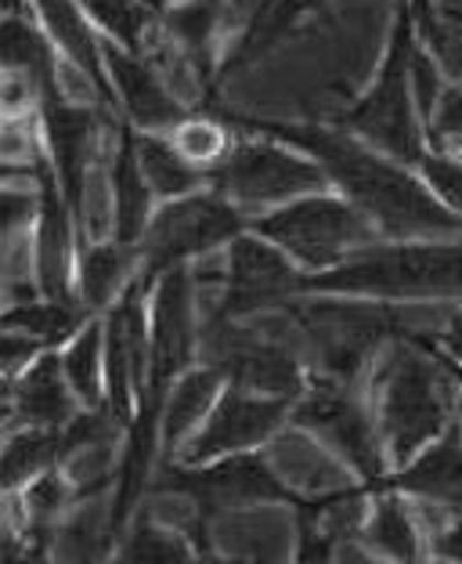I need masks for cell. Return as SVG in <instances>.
Returning <instances> with one entry per match:
<instances>
[{"label": "cell", "mask_w": 462, "mask_h": 564, "mask_svg": "<svg viewBox=\"0 0 462 564\" xmlns=\"http://www.w3.org/2000/svg\"><path fill=\"white\" fill-rule=\"evenodd\" d=\"M253 134L278 138L322 163L332 192L351 199L383 239H462V217L452 214L422 182L416 166L397 163L340 127L239 120Z\"/></svg>", "instance_id": "1"}, {"label": "cell", "mask_w": 462, "mask_h": 564, "mask_svg": "<svg viewBox=\"0 0 462 564\" xmlns=\"http://www.w3.org/2000/svg\"><path fill=\"white\" fill-rule=\"evenodd\" d=\"M304 293L376 301L462 297V239H380L329 272L307 275Z\"/></svg>", "instance_id": "2"}, {"label": "cell", "mask_w": 462, "mask_h": 564, "mask_svg": "<svg viewBox=\"0 0 462 564\" xmlns=\"http://www.w3.org/2000/svg\"><path fill=\"white\" fill-rule=\"evenodd\" d=\"M455 380L441 355L416 340H397L380 373V431L394 467H405L452 423Z\"/></svg>", "instance_id": "3"}, {"label": "cell", "mask_w": 462, "mask_h": 564, "mask_svg": "<svg viewBox=\"0 0 462 564\" xmlns=\"http://www.w3.org/2000/svg\"><path fill=\"white\" fill-rule=\"evenodd\" d=\"M419 44V30H416V15L413 4L402 0L391 30V44L387 55H383V69L372 80V87L346 109L343 117V131H351L354 138L369 141L372 149L387 152L397 163L416 166L422 156L430 152V134L427 123L419 117L416 106V87H413V55Z\"/></svg>", "instance_id": "4"}, {"label": "cell", "mask_w": 462, "mask_h": 564, "mask_svg": "<svg viewBox=\"0 0 462 564\" xmlns=\"http://www.w3.org/2000/svg\"><path fill=\"white\" fill-rule=\"evenodd\" d=\"M250 228L256 236L272 239L278 250H286L307 275L329 272V268L343 264L351 253L383 239L376 225L351 199H343L332 188L315 192V196H300L267 214H256Z\"/></svg>", "instance_id": "5"}, {"label": "cell", "mask_w": 462, "mask_h": 564, "mask_svg": "<svg viewBox=\"0 0 462 564\" xmlns=\"http://www.w3.org/2000/svg\"><path fill=\"white\" fill-rule=\"evenodd\" d=\"M207 185L235 203L246 217L332 188L322 163L267 134L261 141H235L228 156L207 171Z\"/></svg>", "instance_id": "6"}, {"label": "cell", "mask_w": 462, "mask_h": 564, "mask_svg": "<svg viewBox=\"0 0 462 564\" xmlns=\"http://www.w3.org/2000/svg\"><path fill=\"white\" fill-rule=\"evenodd\" d=\"M246 228L250 217L210 185L182 199H163V207H156V214H152L148 232L138 247V279L152 290L166 272L202 261L207 253L228 247Z\"/></svg>", "instance_id": "7"}, {"label": "cell", "mask_w": 462, "mask_h": 564, "mask_svg": "<svg viewBox=\"0 0 462 564\" xmlns=\"http://www.w3.org/2000/svg\"><path fill=\"white\" fill-rule=\"evenodd\" d=\"M289 420L337 448L346 464L358 470L365 496L376 492L383 478L391 474L387 470L391 456H387V442H383L380 423L372 420V413L351 391L346 380H337L329 373L318 380H307V391L293 402Z\"/></svg>", "instance_id": "8"}, {"label": "cell", "mask_w": 462, "mask_h": 564, "mask_svg": "<svg viewBox=\"0 0 462 564\" xmlns=\"http://www.w3.org/2000/svg\"><path fill=\"white\" fill-rule=\"evenodd\" d=\"M202 362L213 366L228 383L256 394H278V399L297 402L307 391V377L300 358L289 344L264 337L261 329L242 326L239 318L210 315L199 337Z\"/></svg>", "instance_id": "9"}, {"label": "cell", "mask_w": 462, "mask_h": 564, "mask_svg": "<svg viewBox=\"0 0 462 564\" xmlns=\"http://www.w3.org/2000/svg\"><path fill=\"white\" fill-rule=\"evenodd\" d=\"M163 481L177 489L185 499H191L199 518L217 514V510H239V507H256V503H293L304 507L307 499L297 496L286 481L278 478L264 456L250 453H231L210 464L185 467L166 459Z\"/></svg>", "instance_id": "10"}, {"label": "cell", "mask_w": 462, "mask_h": 564, "mask_svg": "<svg viewBox=\"0 0 462 564\" xmlns=\"http://www.w3.org/2000/svg\"><path fill=\"white\" fill-rule=\"evenodd\" d=\"M304 282L307 272L286 250L246 228L224 247V293L213 315L246 318L256 312H275L300 297Z\"/></svg>", "instance_id": "11"}, {"label": "cell", "mask_w": 462, "mask_h": 564, "mask_svg": "<svg viewBox=\"0 0 462 564\" xmlns=\"http://www.w3.org/2000/svg\"><path fill=\"white\" fill-rule=\"evenodd\" d=\"M293 416V399H278V394H256L246 388H224L210 416L199 423V431L177 448L170 464L199 467L210 459H221L231 453H250V448L264 445L272 434Z\"/></svg>", "instance_id": "12"}, {"label": "cell", "mask_w": 462, "mask_h": 564, "mask_svg": "<svg viewBox=\"0 0 462 564\" xmlns=\"http://www.w3.org/2000/svg\"><path fill=\"white\" fill-rule=\"evenodd\" d=\"M101 47H106V66H109V80L116 91V106L123 109V117L131 120L134 131L170 134L174 127L188 117L182 95L156 73L148 55H138V51H127L112 41H101Z\"/></svg>", "instance_id": "13"}, {"label": "cell", "mask_w": 462, "mask_h": 564, "mask_svg": "<svg viewBox=\"0 0 462 564\" xmlns=\"http://www.w3.org/2000/svg\"><path fill=\"white\" fill-rule=\"evenodd\" d=\"M36 182H41V214H36V282H41L44 297L51 301H73V221L76 214L69 207L66 192H62L55 166L44 160L36 166Z\"/></svg>", "instance_id": "14"}, {"label": "cell", "mask_w": 462, "mask_h": 564, "mask_svg": "<svg viewBox=\"0 0 462 564\" xmlns=\"http://www.w3.org/2000/svg\"><path fill=\"white\" fill-rule=\"evenodd\" d=\"M383 489L427 499L433 507L462 514V420L448 423L441 438H433L405 467L387 474L376 492Z\"/></svg>", "instance_id": "15"}, {"label": "cell", "mask_w": 462, "mask_h": 564, "mask_svg": "<svg viewBox=\"0 0 462 564\" xmlns=\"http://www.w3.org/2000/svg\"><path fill=\"white\" fill-rule=\"evenodd\" d=\"M30 4H33L36 22H41V30L51 36V44H55L76 66V73H80L84 80L116 109V91H112L109 66H106V47H101L98 25L84 11L80 0H30Z\"/></svg>", "instance_id": "16"}, {"label": "cell", "mask_w": 462, "mask_h": 564, "mask_svg": "<svg viewBox=\"0 0 462 564\" xmlns=\"http://www.w3.org/2000/svg\"><path fill=\"white\" fill-rule=\"evenodd\" d=\"M76 391L62 366V355L44 348L8 383V405L22 427H66L76 416Z\"/></svg>", "instance_id": "17"}, {"label": "cell", "mask_w": 462, "mask_h": 564, "mask_svg": "<svg viewBox=\"0 0 462 564\" xmlns=\"http://www.w3.org/2000/svg\"><path fill=\"white\" fill-rule=\"evenodd\" d=\"M152 199H156V192H152L145 171H141L134 127H123L120 149H116V163H112V239L116 242L141 247L152 214H156Z\"/></svg>", "instance_id": "18"}, {"label": "cell", "mask_w": 462, "mask_h": 564, "mask_svg": "<svg viewBox=\"0 0 462 564\" xmlns=\"http://www.w3.org/2000/svg\"><path fill=\"white\" fill-rule=\"evenodd\" d=\"M221 383L224 377L207 362L196 369H185V373L174 380V388L166 394V405H163V423H160L166 459H174L177 448H182L191 434L199 431V423L210 416V409L217 405V399H221V391H224Z\"/></svg>", "instance_id": "19"}, {"label": "cell", "mask_w": 462, "mask_h": 564, "mask_svg": "<svg viewBox=\"0 0 462 564\" xmlns=\"http://www.w3.org/2000/svg\"><path fill=\"white\" fill-rule=\"evenodd\" d=\"M138 247H123V242H95L91 250H84L80 264V301L91 312H101V307H112L123 297V290L138 279Z\"/></svg>", "instance_id": "20"}, {"label": "cell", "mask_w": 462, "mask_h": 564, "mask_svg": "<svg viewBox=\"0 0 462 564\" xmlns=\"http://www.w3.org/2000/svg\"><path fill=\"white\" fill-rule=\"evenodd\" d=\"M138 138V160L141 171H145L156 199H182L191 192L207 188V171L185 160L170 134H156V131H134Z\"/></svg>", "instance_id": "21"}, {"label": "cell", "mask_w": 462, "mask_h": 564, "mask_svg": "<svg viewBox=\"0 0 462 564\" xmlns=\"http://www.w3.org/2000/svg\"><path fill=\"white\" fill-rule=\"evenodd\" d=\"M365 540L372 550H380L391 561H419L422 540H419V524L413 518V510L405 507L402 492H372V510L362 524Z\"/></svg>", "instance_id": "22"}, {"label": "cell", "mask_w": 462, "mask_h": 564, "mask_svg": "<svg viewBox=\"0 0 462 564\" xmlns=\"http://www.w3.org/2000/svg\"><path fill=\"white\" fill-rule=\"evenodd\" d=\"M62 459H69L66 427H22L8 434L4 445V489L19 492L22 485L41 478Z\"/></svg>", "instance_id": "23"}, {"label": "cell", "mask_w": 462, "mask_h": 564, "mask_svg": "<svg viewBox=\"0 0 462 564\" xmlns=\"http://www.w3.org/2000/svg\"><path fill=\"white\" fill-rule=\"evenodd\" d=\"M76 399L87 409L106 405V323H87L62 355Z\"/></svg>", "instance_id": "24"}, {"label": "cell", "mask_w": 462, "mask_h": 564, "mask_svg": "<svg viewBox=\"0 0 462 564\" xmlns=\"http://www.w3.org/2000/svg\"><path fill=\"white\" fill-rule=\"evenodd\" d=\"M87 323H84V312L76 307L73 301H25V304H15L8 307L4 315V329H22L30 333L44 344V348H55L62 340H73L76 333H80Z\"/></svg>", "instance_id": "25"}, {"label": "cell", "mask_w": 462, "mask_h": 564, "mask_svg": "<svg viewBox=\"0 0 462 564\" xmlns=\"http://www.w3.org/2000/svg\"><path fill=\"white\" fill-rule=\"evenodd\" d=\"M80 4L112 44L145 55L148 30H152V22H156V15H148L138 0H80Z\"/></svg>", "instance_id": "26"}, {"label": "cell", "mask_w": 462, "mask_h": 564, "mask_svg": "<svg viewBox=\"0 0 462 564\" xmlns=\"http://www.w3.org/2000/svg\"><path fill=\"white\" fill-rule=\"evenodd\" d=\"M170 141L177 145L185 160H191L202 171H210V166L221 163L228 152H231V131L213 117H185L182 123L170 131Z\"/></svg>", "instance_id": "27"}, {"label": "cell", "mask_w": 462, "mask_h": 564, "mask_svg": "<svg viewBox=\"0 0 462 564\" xmlns=\"http://www.w3.org/2000/svg\"><path fill=\"white\" fill-rule=\"evenodd\" d=\"M120 557L123 561H191V543L182 540L177 532L163 529L156 521H141L134 524V532L127 535L123 546H120Z\"/></svg>", "instance_id": "28"}, {"label": "cell", "mask_w": 462, "mask_h": 564, "mask_svg": "<svg viewBox=\"0 0 462 564\" xmlns=\"http://www.w3.org/2000/svg\"><path fill=\"white\" fill-rule=\"evenodd\" d=\"M416 30H419V41L438 58V66L448 76L462 80V19H444L433 11L430 19L416 22Z\"/></svg>", "instance_id": "29"}, {"label": "cell", "mask_w": 462, "mask_h": 564, "mask_svg": "<svg viewBox=\"0 0 462 564\" xmlns=\"http://www.w3.org/2000/svg\"><path fill=\"white\" fill-rule=\"evenodd\" d=\"M419 174H422V182L433 188V196H438L452 214L462 217V160L452 156L448 145L430 149L419 163Z\"/></svg>", "instance_id": "30"}, {"label": "cell", "mask_w": 462, "mask_h": 564, "mask_svg": "<svg viewBox=\"0 0 462 564\" xmlns=\"http://www.w3.org/2000/svg\"><path fill=\"white\" fill-rule=\"evenodd\" d=\"M430 149H441L444 141H462V87H444L441 106L430 123Z\"/></svg>", "instance_id": "31"}, {"label": "cell", "mask_w": 462, "mask_h": 564, "mask_svg": "<svg viewBox=\"0 0 462 564\" xmlns=\"http://www.w3.org/2000/svg\"><path fill=\"white\" fill-rule=\"evenodd\" d=\"M322 0H272V4L264 8V22H256V30L264 25V33H282L286 25H293L297 19H304L307 11H315Z\"/></svg>", "instance_id": "32"}, {"label": "cell", "mask_w": 462, "mask_h": 564, "mask_svg": "<svg viewBox=\"0 0 462 564\" xmlns=\"http://www.w3.org/2000/svg\"><path fill=\"white\" fill-rule=\"evenodd\" d=\"M41 214V196H30V188L25 192H4V232L8 236H19L22 225L30 228V217Z\"/></svg>", "instance_id": "33"}, {"label": "cell", "mask_w": 462, "mask_h": 564, "mask_svg": "<svg viewBox=\"0 0 462 564\" xmlns=\"http://www.w3.org/2000/svg\"><path fill=\"white\" fill-rule=\"evenodd\" d=\"M433 550L444 561H462V518H448L438 535H433Z\"/></svg>", "instance_id": "34"}, {"label": "cell", "mask_w": 462, "mask_h": 564, "mask_svg": "<svg viewBox=\"0 0 462 564\" xmlns=\"http://www.w3.org/2000/svg\"><path fill=\"white\" fill-rule=\"evenodd\" d=\"M430 337H433V344H438L441 351H448L462 366V307L448 315V323L438 333H430Z\"/></svg>", "instance_id": "35"}, {"label": "cell", "mask_w": 462, "mask_h": 564, "mask_svg": "<svg viewBox=\"0 0 462 564\" xmlns=\"http://www.w3.org/2000/svg\"><path fill=\"white\" fill-rule=\"evenodd\" d=\"M413 340H416V344H427V348H433V351L441 355V362L448 366V373H452V380H455V413H459V420H462V366L455 362L452 355H448V351H441L438 344H433V337H430V333H416Z\"/></svg>", "instance_id": "36"}, {"label": "cell", "mask_w": 462, "mask_h": 564, "mask_svg": "<svg viewBox=\"0 0 462 564\" xmlns=\"http://www.w3.org/2000/svg\"><path fill=\"white\" fill-rule=\"evenodd\" d=\"M141 8L148 11V15H156V19H166V11L174 8V0H138Z\"/></svg>", "instance_id": "37"}, {"label": "cell", "mask_w": 462, "mask_h": 564, "mask_svg": "<svg viewBox=\"0 0 462 564\" xmlns=\"http://www.w3.org/2000/svg\"><path fill=\"white\" fill-rule=\"evenodd\" d=\"M408 4H413L416 22H422V19H430V15H433V4H430V0H408Z\"/></svg>", "instance_id": "38"}, {"label": "cell", "mask_w": 462, "mask_h": 564, "mask_svg": "<svg viewBox=\"0 0 462 564\" xmlns=\"http://www.w3.org/2000/svg\"><path fill=\"white\" fill-rule=\"evenodd\" d=\"M455 156H459V160H462V141H459V152H455Z\"/></svg>", "instance_id": "39"}, {"label": "cell", "mask_w": 462, "mask_h": 564, "mask_svg": "<svg viewBox=\"0 0 462 564\" xmlns=\"http://www.w3.org/2000/svg\"><path fill=\"white\" fill-rule=\"evenodd\" d=\"M267 4H272V0H267Z\"/></svg>", "instance_id": "40"}]
</instances>
